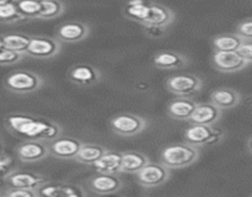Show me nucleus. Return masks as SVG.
I'll use <instances>...</instances> for the list:
<instances>
[{"instance_id": "obj_39", "label": "nucleus", "mask_w": 252, "mask_h": 197, "mask_svg": "<svg viewBox=\"0 0 252 197\" xmlns=\"http://www.w3.org/2000/svg\"><path fill=\"white\" fill-rule=\"evenodd\" d=\"M0 196H2V192H0Z\"/></svg>"}, {"instance_id": "obj_18", "label": "nucleus", "mask_w": 252, "mask_h": 197, "mask_svg": "<svg viewBox=\"0 0 252 197\" xmlns=\"http://www.w3.org/2000/svg\"><path fill=\"white\" fill-rule=\"evenodd\" d=\"M221 116H223V110L213 105L211 101L209 102H197L189 121L191 123H198V125L214 126L220 121Z\"/></svg>"}, {"instance_id": "obj_5", "label": "nucleus", "mask_w": 252, "mask_h": 197, "mask_svg": "<svg viewBox=\"0 0 252 197\" xmlns=\"http://www.w3.org/2000/svg\"><path fill=\"white\" fill-rule=\"evenodd\" d=\"M225 133L221 130L214 128V126L191 123L184 133V142L194 145L197 148L209 147L217 144L224 138Z\"/></svg>"}, {"instance_id": "obj_12", "label": "nucleus", "mask_w": 252, "mask_h": 197, "mask_svg": "<svg viewBox=\"0 0 252 197\" xmlns=\"http://www.w3.org/2000/svg\"><path fill=\"white\" fill-rule=\"evenodd\" d=\"M84 142L74 137H59L47 142L49 155L62 160H74Z\"/></svg>"}, {"instance_id": "obj_25", "label": "nucleus", "mask_w": 252, "mask_h": 197, "mask_svg": "<svg viewBox=\"0 0 252 197\" xmlns=\"http://www.w3.org/2000/svg\"><path fill=\"white\" fill-rule=\"evenodd\" d=\"M241 42H243V38L235 32L234 33H221L213 37L212 46H213L214 51H238Z\"/></svg>"}, {"instance_id": "obj_35", "label": "nucleus", "mask_w": 252, "mask_h": 197, "mask_svg": "<svg viewBox=\"0 0 252 197\" xmlns=\"http://www.w3.org/2000/svg\"><path fill=\"white\" fill-rule=\"evenodd\" d=\"M246 148H248V152L252 154V135L248 138V142H246Z\"/></svg>"}, {"instance_id": "obj_16", "label": "nucleus", "mask_w": 252, "mask_h": 197, "mask_svg": "<svg viewBox=\"0 0 252 197\" xmlns=\"http://www.w3.org/2000/svg\"><path fill=\"white\" fill-rule=\"evenodd\" d=\"M91 29L81 21H66L59 25L56 30V38L61 43H76L90 36Z\"/></svg>"}, {"instance_id": "obj_4", "label": "nucleus", "mask_w": 252, "mask_h": 197, "mask_svg": "<svg viewBox=\"0 0 252 197\" xmlns=\"http://www.w3.org/2000/svg\"><path fill=\"white\" fill-rule=\"evenodd\" d=\"M165 86L176 98H193L203 89V80L194 74H175L166 79Z\"/></svg>"}, {"instance_id": "obj_36", "label": "nucleus", "mask_w": 252, "mask_h": 197, "mask_svg": "<svg viewBox=\"0 0 252 197\" xmlns=\"http://www.w3.org/2000/svg\"><path fill=\"white\" fill-rule=\"evenodd\" d=\"M16 0H0V5H5V4H12Z\"/></svg>"}, {"instance_id": "obj_13", "label": "nucleus", "mask_w": 252, "mask_h": 197, "mask_svg": "<svg viewBox=\"0 0 252 197\" xmlns=\"http://www.w3.org/2000/svg\"><path fill=\"white\" fill-rule=\"evenodd\" d=\"M68 80L80 88H89L100 83L101 71L88 63L74 64L68 70Z\"/></svg>"}, {"instance_id": "obj_20", "label": "nucleus", "mask_w": 252, "mask_h": 197, "mask_svg": "<svg viewBox=\"0 0 252 197\" xmlns=\"http://www.w3.org/2000/svg\"><path fill=\"white\" fill-rule=\"evenodd\" d=\"M209 101L220 110H231L241 102V94L231 88H219L212 91Z\"/></svg>"}, {"instance_id": "obj_31", "label": "nucleus", "mask_w": 252, "mask_h": 197, "mask_svg": "<svg viewBox=\"0 0 252 197\" xmlns=\"http://www.w3.org/2000/svg\"><path fill=\"white\" fill-rule=\"evenodd\" d=\"M26 58L25 53L21 52L12 51V49L2 48L0 49V66H14V64L20 63L21 61Z\"/></svg>"}, {"instance_id": "obj_17", "label": "nucleus", "mask_w": 252, "mask_h": 197, "mask_svg": "<svg viewBox=\"0 0 252 197\" xmlns=\"http://www.w3.org/2000/svg\"><path fill=\"white\" fill-rule=\"evenodd\" d=\"M47 181H48V177H46L44 175L26 171V170H14L5 176V182H6L7 187L37 190Z\"/></svg>"}, {"instance_id": "obj_40", "label": "nucleus", "mask_w": 252, "mask_h": 197, "mask_svg": "<svg viewBox=\"0 0 252 197\" xmlns=\"http://www.w3.org/2000/svg\"><path fill=\"white\" fill-rule=\"evenodd\" d=\"M38 1H44V0H38Z\"/></svg>"}, {"instance_id": "obj_7", "label": "nucleus", "mask_w": 252, "mask_h": 197, "mask_svg": "<svg viewBox=\"0 0 252 197\" xmlns=\"http://www.w3.org/2000/svg\"><path fill=\"white\" fill-rule=\"evenodd\" d=\"M171 176V169L161 162H148L139 171L135 174L137 182L144 189H157L166 184Z\"/></svg>"}, {"instance_id": "obj_2", "label": "nucleus", "mask_w": 252, "mask_h": 197, "mask_svg": "<svg viewBox=\"0 0 252 197\" xmlns=\"http://www.w3.org/2000/svg\"><path fill=\"white\" fill-rule=\"evenodd\" d=\"M201 150L186 142L172 143L162 148L160 153V162L169 169H186L198 162Z\"/></svg>"}, {"instance_id": "obj_14", "label": "nucleus", "mask_w": 252, "mask_h": 197, "mask_svg": "<svg viewBox=\"0 0 252 197\" xmlns=\"http://www.w3.org/2000/svg\"><path fill=\"white\" fill-rule=\"evenodd\" d=\"M212 64L221 73H235L249 66L248 62L238 53V51H213Z\"/></svg>"}, {"instance_id": "obj_15", "label": "nucleus", "mask_w": 252, "mask_h": 197, "mask_svg": "<svg viewBox=\"0 0 252 197\" xmlns=\"http://www.w3.org/2000/svg\"><path fill=\"white\" fill-rule=\"evenodd\" d=\"M176 19V15L170 7L158 2H149V11L140 25L147 29L164 30L169 27Z\"/></svg>"}, {"instance_id": "obj_22", "label": "nucleus", "mask_w": 252, "mask_h": 197, "mask_svg": "<svg viewBox=\"0 0 252 197\" xmlns=\"http://www.w3.org/2000/svg\"><path fill=\"white\" fill-rule=\"evenodd\" d=\"M148 155L144 153L135 152V150H127L122 152L121 157V172L125 174H137L148 162H149Z\"/></svg>"}, {"instance_id": "obj_23", "label": "nucleus", "mask_w": 252, "mask_h": 197, "mask_svg": "<svg viewBox=\"0 0 252 197\" xmlns=\"http://www.w3.org/2000/svg\"><path fill=\"white\" fill-rule=\"evenodd\" d=\"M121 157H122V152L107 149L93 166L96 169V172L121 174Z\"/></svg>"}, {"instance_id": "obj_3", "label": "nucleus", "mask_w": 252, "mask_h": 197, "mask_svg": "<svg viewBox=\"0 0 252 197\" xmlns=\"http://www.w3.org/2000/svg\"><path fill=\"white\" fill-rule=\"evenodd\" d=\"M44 79L34 71L19 69L7 74L4 79V88L17 95H26L39 90L43 86Z\"/></svg>"}, {"instance_id": "obj_1", "label": "nucleus", "mask_w": 252, "mask_h": 197, "mask_svg": "<svg viewBox=\"0 0 252 197\" xmlns=\"http://www.w3.org/2000/svg\"><path fill=\"white\" fill-rule=\"evenodd\" d=\"M6 127L12 134L25 139H39L44 142L54 139L63 133L59 123L24 113H14L6 117Z\"/></svg>"}, {"instance_id": "obj_33", "label": "nucleus", "mask_w": 252, "mask_h": 197, "mask_svg": "<svg viewBox=\"0 0 252 197\" xmlns=\"http://www.w3.org/2000/svg\"><path fill=\"white\" fill-rule=\"evenodd\" d=\"M235 33L243 39H252V19H246L239 22Z\"/></svg>"}, {"instance_id": "obj_28", "label": "nucleus", "mask_w": 252, "mask_h": 197, "mask_svg": "<svg viewBox=\"0 0 252 197\" xmlns=\"http://www.w3.org/2000/svg\"><path fill=\"white\" fill-rule=\"evenodd\" d=\"M31 39V34L26 33H6L2 34V42H4V47L7 49H12V51L21 52L25 53L27 46Z\"/></svg>"}, {"instance_id": "obj_11", "label": "nucleus", "mask_w": 252, "mask_h": 197, "mask_svg": "<svg viewBox=\"0 0 252 197\" xmlns=\"http://www.w3.org/2000/svg\"><path fill=\"white\" fill-rule=\"evenodd\" d=\"M37 194L42 197H80L86 196L88 192L85 187L79 184L48 180L37 189Z\"/></svg>"}, {"instance_id": "obj_30", "label": "nucleus", "mask_w": 252, "mask_h": 197, "mask_svg": "<svg viewBox=\"0 0 252 197\" xmlns=\"http://www.w3.org/2000/svg\"><path fill=\"white\" fill-rule=\"evenodd\" d=\"M22 16L19 14L15 2L12 4L0 5V22L1 24H15L21 21Z\"/></svg>"}, {"instance_id": "obj_26", "label": "nucleus", "mask_w": 252, "mask_h": 197, "mask_svg": "<svg viewBox=\"0 0 252 197\" xmlns=\"http://www.w3.org/2000/svg\"><path fill=\"white\" fill-rule=\"evenodd\" d=\"M65 11V4L62 0H44L41 1V11L37 20H53L62 16Z\"/></svg>"}, {"instance_id": "obj_37", "label": "nucleus", "mask_w": 252, "mask_h": 197, "mask_svg": "<svg viewBox=\"0 0 252 197\" xmlns=\"http://www.w3.org/2000/svg\"><path fill=\"white\" fill-rule=\"evenodd\" d=\"M4 48V42H2V36H0V49Z\"/></svg>"}, {"instance_id": "obj_21", "label": "nucleus", "mask_w": 252, "mask_h": 197, "mask_svg": "<svg viewBox=\"0 0 252 197\" xmlns=\"http://www.w3.org/2000/svg\"><path fill=\"white\" fill-rule=\"evenodd\" d=\"M197 102L192 98H176L167 103L166 112L177 121H189Z\"/></svg>"}, {"instance_id": "obj_10", "label": "nucleus", "mask_w": 252, "mask_h": 197, "mask_svg": "<svg viewBox=\"0 0 252 197\" xmlns=\"http://www.w3.org/2000/svg\"><path fill=\"white\" fill-rule=\"evenodd\" d=\"M17 158L20 162L31 164L38 163L49 157V150L47 142L39 139H25L15 148Z\"/></svg>"}, {"instance_id": "obj_27", "label": "nucleus", "mask_w": 252, "mask_h": 197, "mask_svg": "<svg viewBox=\"0 0 252 197\" xmlns=\"http://www.w3.org/2000/svg\"><path fill=\"white\" fill-rule=\"evenodd\" d=\"M148 11H149V4H147L144 0H132L126 6L125 15L127 19L142 24L147 17Z\"/></svg>"}, {"instance_id": "obj_9", "label": "nucleus", "mask_w": 252, "mask_h": 197, "mask_svg": "<svg viewBox=\"0 0 252 197\" xmlns=\"http://www.w3.org/2000/svg\"><path fill=\"white\" fill-rule=\"evenodd\" d=\"M84 187L95 195H111L121 191L125 187V181L120 174L96 172L85 180Z\"/></svg>"}, {"instance_id": "obj_29", "label": "nucleus", "mask_w": 252, "mask_h": 197, "mask_svg": "<svg viewBox=\"0 0 252 197\" xmlns=\"http://www.w3.org/2000/svg\"><path fill=\"white\" fill-rule=\"evenodd\" d=\"M16 9L24 20H34L41 11V1L38 0H16Z\"/></svg>"}, {"instance_id": "obj_19", "label": "nucleus", "mask_w": 252, "mask_h": 197, "mask_svg": "<svg viewBox=\"0 0 252 197\" xmlns=\"http://www.w3.org/2000/svg\"><path fill=\"white\" fill-rule=\"evenodd\" d=\"M153 64L158 69L166 70H180L189 66V59L185 54L175 51H161L153 58Z\"/></svg>"}, {"instance_id": "obj_38", "label": "nucleus", "mask_w": 252, "mask_h": 197, "mask_svg": "<svg viewBox=\"0 0 252 197\" xmlns=\"http://www.w3.org/2000/svg\"><path fill=\"white\" fill-rule=\"evenodd\" d=\"M249 102H250V105L252 106V96L250 98V100H249Z\"/></svg>"}, {"instance_id": "obj_34", "label": "nucleus", "mask_w": 252, "mask_h": 197, "mask_svg": "<svg viewBox=\"0 0 252 197\" xmlns=\"http://www.w3.org/2000/svg\"><path fill=\"white\" fill-rule=\"evenodd\" d=\"M238 53L248 62L252 63V39H243L241 44L238 48Z\"/></svg>"}, {"instance_id": "obj_6", "label": "nucleus", "mask_w": 252, "mask_h": 197, "mask_svg": "<svg viewBox=\"0 0 252 197\" xmlns=\"http://www.w3.org/2000/svg\"><path fill=\"white\" fill-rule=\"evenodd\" d=\"M147 127V120L135 113H118L110 120L111 131L120 137H134L140 134Z\"/></svg>"}, {"instance_id": "obj_8", "label": "nucleus", "mask_w": 252, "mask_h": 197, "mask_svg": "<svg viewBox=\"0 0 252 197\" xmlns=\"http://www.w3.org/2000/svg\"><path fill=\"white\" fill-rule=\"evenodd\" d=\"M62 51V43L51 36H31L30 43L25 51V56L29 58L52 59L58 56Z\"/></svg>"}, {"instance_id": "obj_32", "label": "nucleus", "mask_w": 252, "mask_h": 197, "mask_svg": "<svg viewBox=\"0 0 252 197\" xmlns=\"http://www.w3.org/2000/svg\"><path fill=\"white\" fill-rule=\"evenodd\" d=\"M2 196L6 197H37V190L32 189H21V187H6L2 191Z\"/></svg>"}, {"instance_id": "obj_24", "label": "nucleus", "mask_w": 252, "mask_h": 197, "mask_svg": "<svg viewBox=\"0 0 252 197\" xmlns=\"http://www.w3.org/2000/svg\"><path fill=\"white\" fill-rule=\"evenodd\" d=\"M107 149L105 145L96 143H83L74 160L84 165H94Z\"/></svg>"}]
</instances>
